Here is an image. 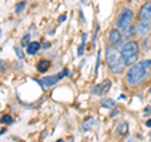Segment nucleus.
<instances>
[{
    "label": "nucleus",
    "instance_id": "5701e85b",
    "mask_svg": "<svg viewBox=\"0 0 151 142\" xmlns=\"http://www.w3.org/2000/svg\"><path fill=\"white\" fill-rule=\"evenodd\" d=\"M57 142H64L63 140H58V141H57Z\"/></svg>",
    "mask_w": 151,
    "mask_h": 142
},
{
    "label": "nucleus",
    "instance_id": "ddd939ff",
    "mask_svg": "<svg viewBox=\"0 0 151 142\" xmlns=\"http://www.w3.org/2000/svg\"><path fill=\"white\" fill-rule=\"evenodd\" d=\"M137 29H139V32L141 33V34H144L145 32L149 30V25L146 24V22H141L139 24V27H137Z\"/></svg>",
    "mask_w": 151,
    "mask_h": 142
},
{
    "label": "nucleus",
    "instance_id": "6e6552de",
    "mask_svg": "<svg viewBox=\"0 0 151 142\" xmlns=\"http://www.w3.org/2000/svg\"><path fill=\"white\" fill-rule=\"evenodd\" d=\"M59 77L58 75H48V77H44L42 79V84H43L44 87H50V86H54L58 82Z\"/></svg>",
    "mask_w": 151,
    "mask_h": 142
},
{
    "label": "nucleus",
    "instance_id": "2eb2a0df",
    "mask_svg": "<svg viewBox=\"0 0 151 142\" xmlns=\"http://www.w3.org/2000/svg\"><path fill=\"white\" fill-rule=\"evenodd\" d=\"M84 43H86V34H83V35H82V44H81V47H79V49H78V55H82V54H83Z\"/></svg>",
    "mask_w": 151,
    "mask_h": 142
},
{
    "label": "nucleus",
    "instance_id": "a211bd4d",
    "mask_svg": "<svg viewBox=\"0 0 151 142\" xmlns=\"http://www.w3.org/2000/svg\"><path fill=\"white\" fill-rule=\"evenodd\" d=\"M1 121L4 122V123H12V121H13V118L10 116H4L1 118Z\"/></svg>",
    "mask_w": 151,
    "mask_h": 142
},
{
    "label": "nucleus",
    "instance_id": "412c9836",
    "mask_svg": "<svg viewBox=\"0 0 151 142\" xmlns=\"http://www.w3.org/2000/svg\"><path fill=\"white\" fill-rule=\"evenodd\" d=\"M145 113H147V115H150V113H151V107L145 108Z\"/></svg>",
    "mask_w": 151,
    "mask_h": 142
},
{
    "label": "nucleus",
    "instance_id": "0eeeda50",
    "mask_svg": "<svg viewBox=\"0 0 151 142\" xmlns=\"http://www.w3.org/2000/svg\"><path fill=\"white\" fill-rule=\"evenodd\" d=\"M110 42L115 47L120 45L122 43V35H121L120 30H117V29L111 30V33H110Z\"/></svg>",
    "mask_w": 151,
    "mask_h": 142
},
{
    "label": "nucleus",
    "instance_id": "423d86ee",
    "mask_svg": "<svg viewBox=\"0 0 151 142\" xmlns=\"http://www.w3.org/2000/svg\"><path fill=\"white\" fill-rule=\"evenodd\" d=\"M111 87V80L110 79H105L102 83L97 84L96 87H93V93L96 96H102L103 93H106Z\"/></svg>",
    "mask_w": 151,
    "mask_h": 142
},
{
    "label": "nucleus",
    "instance_id": "f03ea898",
    "mask_svg": "<svg viewBox=\"0 0 151 142\" xmlns=\"http://www.w3.org/2000/svg\"><path fill=\"white\" fill-rule=\"evenodd\" d=\"M150 67H151V59L142 60V62H139L135 65H132L129 73H127V82H129V84H131V86L139 84L145 78Z\"/></svg>",
    "mask_w": 151,
    "mask_h": 142
},
{
    "label": "nucleus",
    "instance_id": "f3484780",
    "mask_svg": "<svg viewBox=\"0 0 151 142\" xmlns=\"http://www.w3.org/2000/svg\"><path fill=\"white\" fill-rule=\"evenodd\" d=\"M22 45L23 47H25V45H29V35H25L24 38H23V39H22Z\"/></svg>",
    "mask_w": 151,
    "mask_h": 142
},
{
    "label": "nucleus",
    "instance_id": "9d476101",
    "mask_svg": "<svg viewBox=\"0 0 151 142\" xmlns=\"http://www.w3.org/2000/svg\"><path fill=\"white\" fill-rule=\"evenodd\" d=\"M39 47H40V44L38 43V42H32V43H29V45H28L27 52L29 54H35L39 50Z\"/></svg>",
    "mask_w": 151,
    "mask_h": 142
},
{
    "label": "nucleus",
    "instance_id": "4be33fe9",
    "mask_svg": "<svg viewBox=\"0 0 151 142\" xmlns=\"http://www.w3.org/2000/svg\"><path fill=\"white\" fill-rule=\"evenodd\" d=\"M146 126H147V127H151V120H149L147 122H146Z\"/></svg>",
    "mask_w": 151,
    "mask_h": 142
},
{
    "label": "nucleus",
    "instance_id": "dca6fc26",
    "mask_svg": "<svg viewBox=\"0 0 151 142\" xmlns=\"http://www.w3.org/2000/svg\"><path fill=\"white\" fill-rule=\"evenodd\" d=\"M24 8H25V3H24V1L17 4V6H15L17 13H22V11H23V9H24Z\"/></svg>",
    "mask_w": 151,
    "mask_h": 142
},
{
    "label": "nucleus",
    "instance_id": "7ed1b4c3",
    "mask_svg": "<svg viewBox=\"0 0 151 142\" xmlns=\"http://www.w3.org/2000/svg\"><path fill=\"white\" fill-rule=\"evenodd\" d=\"M122 57H124L125 64L126 65H132L137 60V53H139V45L136 42H129L122 47Z\"/></svg>",
    "mask_w": 151,
    "mask_h": 142
},
{
    "label": "nucleus",
    "instance_id": "f257e3e1",
    "mask_svg": "<svg viewBox=\"0 0 151 142\" xmlns=\"http://www.w3.org/2000/svg\"><path fill=\"white\" fill-rule=\"evenodd\" d=\"M106 62L108 64V67H110V69L116 74H120L124 72L125 65H126L122 53L115 45L107 47L106 48Z\"/></svg>",
    "mask_w": 151,
    "mask_h": 142
},
{
    "label": "nucleus",
    "instance_id": "1a4fd4ad",
    "mask_svg": "<svg viewBox=\"0 0 151 142\" xmlns=\"http://www.w3.org/2000/svg\"><path fill=\"white\" fill-rule=\"evenodd\" d=\"M94 123H96V121H94V118L93 117H87L86 120L83 121V123H82V130L86 132V131H89L92 128V127L94 126Z\"/></svg>",
    "mask_w": 151,
    "mask_h": 142
},
{
    "label": "nucleus",
    "instance_id": "6ab92c4d",
    "mask_svg": "<svg viewBox=\"0 0 151 142\" xmlns=\"http://www.w3.org/2000/svg\"><path fill=\"white\" fill-rule=\"evenodd\" d=\"M15 53H17V55H18V57H19V58H20V59H23V58H24V54H23V52H22L20 49H19L18 47H15Z\"/></svg>",
    "mask_w": 151,
    "mask_h": 142
},
{
    "label": "nucleus",
    "instance_id": "4468645a",
    "mask_svg": "<svg viewBox=\"0 0 151 142\" xmlns=\"http://www.w3.org/2000/svg\"><path fill=\"white\" fill-rule=\"evenodd\" d=\"M127 130H129V126H127V123H125V122L119 127V131H120V133H121V135L127 133Z\"/></svg>",
    "mask_w": 151,
    "mask_h": 142
},
{
    "label": "nucleus",
    "instance_id": "20e7f679",
    "mask_svg": "<svg viewBox=\"0 0 151 142\" xmlns=\"http://www.w3.org/2000/svg\"><path fill=\"white\" fill-rule=\"evenodd\" d=\"M131 19H132V11L130 9H125V10H122V13L119 15V18H117V27L125 30L126 28L130 27Z\"/></svg>",
    "mask_w": 151,
    "mask_h": 142
},
{
    "label": "nucleus",
    "instance_id": "9b49d317",
    "mask_svg": "<svg viewBox=\"0 0 151 142\" xmlns=\"http://www.w3.org/2000/svg\"><path fill=\"white\" fill-rule=\"evenodd\" d=\"M101 105L106 108H115L116 107V102L111 98H103L101 99Z\"/></svg>",
    "mask_w": 151,
    "mask_h": 142
},
{
    "label": "nucleus",
    "instance_id": "39448f33",
    "mask_svg": "<svg viewBox=\"0 0 151 142\" xmlns=\"http://www.w3.org/2000/svg\"><path fill=\"white\" fill-rule=\"evenodd\" d=\"M139 18L141 22H149L151 19V1L145 3L140 9Z\"/></svg>",
    "mask_w": 151,
    "mask_h": 142
},
{
    "label": "nucleus",
    "instance_id": "b1692460",
    "mask_svg": "<svg viewBox=\"0 0 151 142\" xmlns=\"http://www.w3.org/2000/svg\"><path fill=\"white\" fill-rule=\"evenodd\" d=\"M150 93H151V89H150Z\"/></svg>",
    "mask_w": 151,
    "mask_h": 142
},
{
    "label": "nucleus",
    "instance_id": "f8f14e48",
    "mask_svg": "<svg viewBox=\"0 0 151 142\" xmlns=\"http://www.w3.org/2000/svg\"><path fill=\"white\" fill-rule=\"evenodd\" d=\"M37 68H38V70H39L40 73H43V72H45V70L49 68V62H48V60L42 59V60H39V63H38Z\"/></svg>",
    "mask_w": 151,
    "mask_h": 142
},
{
    "label": "nucleus",
    "instance_id": "aec40b11",
    "mask_svg": "<svg viewBox=\"0 0 151 142\" xmlns=\"http://www.w3.org/2000/svg\"><path fill=\"white\" fill-rule=\"evenodd\" d=\"M67 18V15H65V14H62V15H60L59 18H58V20H59V23H62V22H64V19Z\"/></svg>",
    "mask_w": 151,
    "mask_h": 142
}]
</instances>
